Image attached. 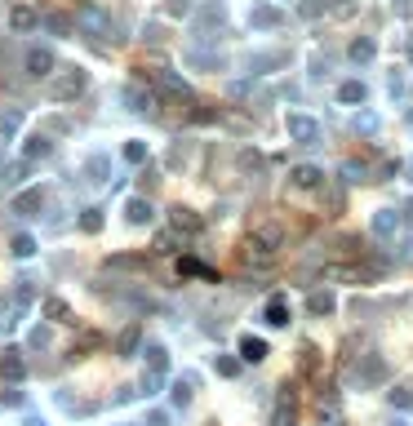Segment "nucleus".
Masks as SVG:
<instances>
[{
	"instance_id": "f257e3e1",
	"label": "nucleus",
	"mask_w": 413,
	"mask_h": 426,
	"mask_svg": "<svg viewBox=\"0 0 413 426\" xmlns=\"http://www.w3.org/2000/svg\"><path fill=\"white\" fill-rule=\"evenodd\" d=\"M351 377H355L360 386H373V382H382V377H387V364H382L378 355H364V359H360V368H355Z\"/></svg>"
},
{
	"instance_id": "f03ea898",
	"label": "nucleus",
	"mask_w": 413,
	"mask_h": 426,
	"mask_svg": "<svg viewBox=\"0 0 413 426\" xmlns=\"http://www.w3.org/2000/svg\"><path fill=\"white\" fill-rule=\"evenodd\" d=\"M289 134L298 142H320V125L311 116H289Z\"/></svg>"
},
{
	"instance_id": "7ed1b4c3",
	"label": "nucleus",
	"mask_w": 413,
	"mask_h": 426,
	"mask_svg": "<svg viewBox=\"0 0 413 426\" xmlns=\"http://www.w3.org/2000/svg\"><path fill=\"white\" fill-rule=\"evenodd\" d=\"M271 426H298V404H294V391L280 395L276 404V418H271Z\"/></svg>"
},
{
	"instance_id": "20e7f679",
	"label": "nucleus",
	"mask_w": 413,
	"mask_h": 426,
	"mask_svg": "<svg viewBox=\"0 0 413 426\" xmlns=\"http://www.w3.org/2000/svg\"><path fill=\"white\" fill-rule=\"evenodd\" d=\"M346 54H351V62H360V67H364V62L378 58V40H373V36H360V40H351V49H346Z\"/></svg>"
},
{
	"instance_id": "39448f33",
	"label": "nucleus",
	"mask_w": 413,
	"mask_h": 426,
	"mask_svg": "<svg viewBox=\"0 0 413 426\" xmlns=\"http://www.w3.org/2000/svg\"><path fill=\"white\" fill-rule=\"evenodd\" d=\"M396 226H400L396 209H378V213H373V235H378V240H391V235H396Z\"/></svg>"
},
{
	"instance_id": "423d86ee",
	"label": "nucleus",
	"mask_w": 413,
	"mask_h": 426,
	"mask_svg": "<svg viewBox=\"0 0 413 426\" xmlns=\"http://www.w3.org/2000/svg\"><path fill=\"white\" fill-rule=\"evenodd\" d=\"M80 89H84V71H67L58 84H54V98H76Z\"/></svg>"
},
{
	"instance_id": "0eeeda50",
	"label": "nucleus",
	"mask_w": 413,
	"mask_h": 426,
	"mask_svg": "<svg viewBox=\"0 0 413 426\" xmlns=\"http://www.w3.org/2000/svg\"><path fill=\"white\" fill-rule=\"evenodd\" d=\"M54 71V54L49 49H32L27 54V75H49Z\"/></svg>"
},
{
	"instance_id": "6e6552de",
	"label": "nucleus",
	"mask_w": 413,
	"mask_h": 426,
	"mask_svg": "<svg viewBox=\"0 0 413 426\" xmlns=\"http://www.w3.org/2000/svg\"><path fill=\"white\" fill-rule=\"evenodd\" d=\"M161 93H165V98H191L187 80H178V75H161Z\"/></svg>"
},
{
	"instance_id": "1a4fd4ad",
	"label": "nucleus",
	"mask_w": 413,
	"mask_h": 426,
	"mask_svg": "<svg viewBox=\"0 0 413 426\" xmlns=\"http://www.w3.org/2000/svg\"><path fill=\"white\" fill-rule=\"evenodd\" d=\"M267 324H271V329H285V324H289V307H285V298L267 302Z\"/></svg>"
},
{
	"instance_id": "9d476101",
	"label": "nucleus",
	"mask_w": 413,
	"mask_h": 426,
	"mask_svg": "<svg viewBox=\"0 0 413 426\" xmlns=\"http://www.w3.org/2000/svg\"><path fill=\"white\" fill-rule=\"evenodd\" d=\"M125 217H129L134 226L152 222V204H147V200H129V204H125Z\"/></svg>"
},
{
	"instance_id": "9b49d317",
	"label": "nucleus",
	"mask_w": 413,
	"mask_h": 426,
	"mask_svg": "<svg viewBox=\"0 0 413 426\" xmlns=\"http://www.w3.org/2000/svg\"><path fill=\"white\" fill-rule=\"evenodd\" d=\"M240 355H245L249 364H258V359H267V342H262V338H245V342H240Z\"/></svg>"
},
{
	"instance_id": "f8f14e48",
	"label": "nucleus",
	"mask_w": 413,
	"mask_h": 426,
	"mask_svg": "<svg viewBox=\"0 0 413 426\" xmlns=\"http://www.w3.org/2000/svg\"><path fill=\"white\" fill-rule=\"evenodd\" d=\"M338 98H342V102H364V98H369V89H364L360 80H346L342 89H338Z\"/></svg>"
},
{
	"instance_id": "ddd939ff",
	"label": "nucleus",
	"mask_w": 413,
	"mask_h": 426,
	"mask_svg": "<svg viewBox=\"0 0 413 426\" xmlns=\"http://www.w3.org/2000/svg\"><path fill=\"white\" fill-rule=\"evenodd\" d=\"M294 182L298 187H320V169H316V165H298L294 169Z\"/></svg>"
},
{
	"instance_id": "4468645a",
	"label": "nucleus",
	"mask_w": 413,
	"mask_h": 426,
	"mask_svg": "<svg viewBox=\"0 0 413 426\" xmlns=\"http://www.w3.org/2000/svg\"><path fill=\"white\" fill-rule=\"evenodd\" d=\"M391 400V409H400V413H409L413 409V386H396V391L387 395Z\"/></svg>"
},
{
	"instance_id": "2eb2a0df",
	"label": "nucleus",
	"mask_w": 413,
	"mask_h": 426,
	"mask_svg": "<svg viewBox=\"0 0 413 426\" xmlns=\"http://www.w3.org/2000/svg\"><path fill=\"white\" fill-rule=\"evenodd\" d=\"M307 307H311L316 316H329V311H333V293H311V302H307Z\"/></svg>"
},
{
	"instance_id": "dca6fc26",
	"label": "nucleus",
	"mask_w": 413,
	"mask_h": 426,
	"mask_svg": "<svg viewBox=\"0 0 413 426\" xmlns=\"http://www.w3.org/2000/svg\"><path fill=\"white\" fill-rule=\"evenodd\" d=\"M9 23H14V32H27V27H36V14H32V9H14Z\"/></svg>"
},
{
	"instance_id": "f3484780",
	"label": "nucleus",
	"mask_w": 413,
	"mask_h": 426,
	"mask_svg": "<svg viewBox=\"0 0 413 426\" xmlns=\"http://www.w3.org/2000/svg\"><path fill=\"white\" fill-rule=\"evenodd\" d=\"M280 23V14H276V9H267V5H258V9H253V27H276Z\"/></svg>"
},
{
	"instance_id": "a211bd4d",
	"label": "nucleus",
	"mask_w": 413,
	"mask_h": 426,
	"mask_svg": "<svg viewBox=\"0 0 413 426\" xmlns=\"http://www.w3.org/2000/svg\"><path fill=\"white\" fill-rule=\"evenodd\" d=\"M316 422H320V426H342V413H338L333 404H320V413H316Z\"/></svg>"
},
{
	"instance_id": "6ab92c4d",
	"label": "nucleus",
	"mask_w": 413,
	"mask_h": 426,
	"mask_svg": "<svg viewBox=\"0 0 413 426\" xmlns=\"http://www.w3.org/2000/svg\"><path fill=\"white\" fill-rule=\"evenodd\" d=\"M0 368H5V377H14V382H18V377H23V359H18V351H9V359Z\"/></svg>"
},
{
	"instance_id": "aec40b11",
	"label": "nucleus",
	"mask_w": 413,
	"mask_h": 426,
	"mask_svg": "<svg viewBox=\"0 0 413 426\" xmlns=\"http://www.w3.org/2000/svg\"><path fill=\"white\" fill-rule=\"evenodd\" d=\"M174 226H178V231H196L200 222H196V217L187 213V209H174Z\"/></svg>"
},
{
	"instance_id": "412c9836",
	"label": "nucleus",
	"mask_w": 413,
	"mask_h": 426,
	"mask_svg": "<svg viewBox=\"0 0 413 426\" xmlns=\"http://www.w3.org/2000/svg\"><path fill=\"white\" fill-rule=\"evenodd\" d=\"M45 316H54V320H67V302L49 298V302H45Z\"/></svg>"
},
{
	"instance_id": "4be33fe9",
	"label": "nucleus",
	"mask_w": 413,
	"mask_h": 426,
	"mask_svg": "<svg viewBox=\"0 0 413 426\" xmlns=\"http://www.w3.org/2000/svg\"><path fill=\"white\" fill-rule=\"evenodd\" d=\"M355 129H364V134H373V129H378V116H373V111H360V116H355Z\"/></svg>"
},
{
	"instance_id": "5701e85b",
	"label": "nucleus",
	"mask_w": 413,
	"mask_h": 426,
	"mask_svg": "<svg viewBox=\"0 0 413 426\" xmlns=\"http://www.w3.org/2000/svg\"><path fill=\"white\" fill-rule=\"evenodd\" d=\"M143 156H147L143 142H129V147H125V160H134V165H143Z\"/></svg>"
},
{
	"instance_id": "b1692460",
	"label": "nucleus",
	"mask_w": 413,
	"mask_h": 426,
	"mask_svg": "<svg viewBox=\"0 0 413 426\" xmlns=\"http://www.w3.org/2000/svg\"><path fill=\"white\" fill-rule=\"evenodd\" d=\"M342 174H346V178H355V182H364V165H360V160H346Z\"/></svg>"
},
{
	"instance_id": "393cba45",
	"label": "nucleus",
	"mask_w": 413,
	"mask_h": 426,
	"mask_svg": "<svg viewBox=\"0 0 413 426\" xmlns=\"http://www.w3.org/2000/svg\"><path fill=\"white\" fill-rule=\"evenodd\" d=\"M32 249H36V244L27 240V235H18V240H14V253H18V258H27V253H32Z\"/></svg>"
},
{
	"instance_id": "a878e982",
	"label": "nucleus",
	"mask_w": 413,
	"mask_h": 426,
	"mask_svg": "<svg viewBox=\"0 0 413 426\" xmlns=\"http://www.w3.org/2000/svg\"><path fill=\"white\" fill-rule=\"evenodd\" d=\"M36 204H40V196H23V200H18L14 209H18V213H27V209H36Z\"/></svg>"
},
{
	"instance_id": "bb28decb",
	"label": "nucleus",
	"mask_w": 413,
	"mask_h": 426,
	"mask_svg": "<svg viewBox=\"0 0 413 426\" xmlns=\"http://www.w3.org/2000/svg\"><path fill=\"white\" fill-rule=\"evenodd\" d=\"M98 226H102V217H98V209H89V213H84V231H98Z\"/></svg>"
},
{
	"instance_id": "cd10ccee",
	"label": "nucleus",
	"mask_w": 413,
	"mask_h": 426,
	"mask_svg": "<svg viewBox=\"0 0 413 426\" xmlns=\"http://www.w3.org/2000/svg\"><path fill=\"white\" fill-rule=\"evenodd\" d=\"M405 222H409V226H413V200H409V204H405Z\"/></svg>"
},
{
	"instance_id": "c85d7f7f",
	"label": "nucleus",
	"mask_w": 413,
	"mask_h": 426,
	"mask_svg": "<svg viewBox=\"0 0 413 426\" xmlns=\"http://www.w3.org/2000/svg\"><path fill=\"white\" fill-rule=\"evenodd\" d=\"M409 182H413V160H409Z\"/></svg>"
},
{
	"instance_id": "c756f323",
	"label": "nucleus",
	"mask_w": 413,
	"mask_h": 426,
	"mask_svg": "<svg viewBox=\"0 0 413 426\" xmlns=\"http://www.w3.org/2000/svg\"><path fill=\"white\" fill-rule=\"evenodd\" d=\"M391 426H409V422H391Z\"/></svg>"
}]
</instances>
